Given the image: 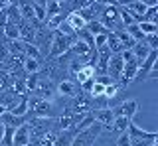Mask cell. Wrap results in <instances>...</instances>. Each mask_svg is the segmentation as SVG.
Masks as SVG:
<instances>
[{
    "label": "cell",
    "mask_w": 158,
    "mask_h": 146,
    "mask_svg": "<svg viewBox=\"0 0 158 146\" xmlns=\"http://www.w3.org/2000/svg\"><path fill=\"white\" fill-rule=\"evenodd\" d=\"M95 75H97V73H95V67L89 65V63H85V65H83L81 69L75 73V77H73V79H75L77 83H83V81H87V79H93Z\"/></svg>",
    "instance_id": "17"
},
{
    "label": "cell",
    "mask_w": 158,
    "mask_h": 146,
    "mask_svg": "<svg viewBox=\"0 0 158 146\" xmlns=\"http://www.w3.org/2000/svg\"><path fill=\"white\" fill-rule=\"evenodd\" d=\"M4 128H6V126H4L2 120H0V140H2V136H4Z\"/></svg>",
    "instance_id": "31"
},
{
    "label": "cell",
    "mask_w": 158,
    "mask_h": 146,
    "mask_svg": "<svg viewBox=\"0 0 158 146\" xmlns=\"http://www.w3.org/2000/svg\"><path fill=\"white\" fill-rule=\"evenodd\" d=\"M73 130H56L53 134V146H71Z\"/></svg>",
    "instance_id": "14"
},
{
    "label": "cell",
    "mask_w": 158,
    "mask_h": 146,
    "mask_svg": "<svg viewBox=\"0 0 158 146\" xmlns=\"http://www.w3.org/2000/svg\"><path fill=\"white\" fill-rule=\"evenodd\" d=\"M107 47L111 50V53H121L125 47H123V43H121V40L115 36V32H109L107 34Z\"/></svg>",
    "instance_id": "19"
},
{
    "label": "cell",
    "mask_w": 158,
    "mask_h": 146,
    "mask_svg": "<svg viewBox=\"0 0 158 146\" xmlns=\"http://www.w3.org/2000/svg\"><path fill=\"white\" fill-rule=\"evenodd\" d=\"M28 144H32V130H30L28 123H22L14 128L12 146H28Z\"/></svg>",
    "instance_id": "8"
},
{
    "label": "cell",
    "mask_w": 158,
    "mask_h": 146,
    "mask_svg": "<svg viewBox=\"0 0 158 146\" xmlns=\"http://www.w3.org/2000/svg\"><path fill=\"white\" fill-rule=\"evenodd\" d=\"M2 34L6 40H20V24H12L8 22L6 26L2 28Z\"/></svg>",
    "instance_id": "20"
},
{
    "label": "cell",
    "mask_w": 158,
    "mask_h": 146,
    "mask_svg": "<svg viewBox=\"0 0 158 146\" xmlns=\"http://www.w3.org/2000/svg\"><path fill=\"white\" fill-rule=\"evenodd\" d=\"M148 146H158V140H154V142H150Z\"/></svg>",
    "instance_id": "32"
},
{
    "label": "cell",
    "mask_w": 158,
    "mask_h": 146,
    "mask_svg": "<svg viewBox=\"0 0 158 146\" xmlns=\"http://www.w3.org/2000/svg\"><path fill=\"white\" fill-rule=\"evenodd\" d=\"M103 93H105V85L93 79V85H91V89H89V95L91 97H101Z\"/></svg>",
    "instance_id": "25"
},
{
    "label": "cell",
    "mask_w": 158,
    "mask_h": 146,
    "mask_svg": "<svg viewBox=\"0 0 158 146\" xmlns=\"http://www.w3.org/2000/svg\"><path fill=\"white\" fill-rule=\"evenodd\" d=\"M115 36L118 38V40H121V43H123V47H125V50H131L132 46H135V38L131 36V34H128L125 28H118V30H115Z\"/></svg>",
    "instance_id": "18"
},
{
    "label": "cell",
    "mask_w": 158,
    "mask_h": 146,
    "mask_svg": "<svg viewBox=\"0 0 158 146\" xmlns=\"http://www.w3.org/2000/svg\"><path fill=\"white\" fill-rule=\"evenodd\" d=\"M127 134L131 138V146H148L150 142L158 140V132H154V130H144L135 123L128 124Z\"/></svg>",
    "instance_id": "2"
},
{
    "label": "cell",
    "mask_w": 158,
    "mask_h": 146,
    "mask_svg": "<svg viewBox=\"0 0 158 146\" xmlns=\"http://www.w3.org/2000/svg\"><path fill=\"white\" fill-rule=\"evenodd\" d=\"M38 83H40V71H38V73H28L26 79H24L26 91H32V93H34V89L38 87Z\"/></svg>",
    "instance_id": "22"
},
{
    "label": "cell",
    "mask_w": 158,
    "mask_h": 146,
    "mask_svg": "<svg viewBox=\"0 0 158 146\" xmlns=\"http://www.w3.org/2000/svg\"><path fill=\"white\" fill-rule=\"evenodd\" d=\"M136 24H138V28H140V32L144 34V36H148V34H156V32H158V24H154V22L140 20V22H136Z\"/></svg>",
    "instance_id": "23"
},
{
    "label": "cell",
    "mask_w": 158,
    "mask_h": 146,
    "mask_svg": "<svg viewBox=\"0 0 158 146\" xmlns=\"http://www.w3.org/2000/svg\"><path fill=\"white\" fill-rule=\"evenodd\" d=\"M123 67H125V61H123L121 53H111V57H109V63H107V75L111 77L115 83H118V81H121Z\"/></svg>",
    "instance_id": "6"
},
{
    "label": "cell",
    "mask_w": 158,
    "mask_h": 146,
    "mask_svg": "<svg viewBox=\"0 0 158 146\" xmlns=\"http://www.w3.org/2000/svg\"><path fill=\"white\" fill-rule=\"evenodd\" d=\"M42 59H34V57H24L22 61V67L26 73H38L40 69H42V63H40Z\"/></svg>",
    "instance_id": "21"
},
{
    "label": "cell",
    "mask_w": 158,
    "mask_h": 146,
    "mask_svg": "<svg viewBox=\"0 0 158 146\" xmlns=\"http://www.w3.org/2000/svg\"><path fill=\"white\" fill-rule=\"evenodd\" d=\"M125 8H127V10L136 18V22H140V20H142V14L146 12V8H148V6H144V4H142L140 0H131V2H128Z\"/></svg>",
    "instance_id": "15"
},
{
    "label": "cell",
    "mask_w": 158,
    "mask_h": 146,
    "mask_svg": "<svg viewBox=\"0 0 158 146\" xmlns=\"http://www.w3.org/2000/svg\"><path fill=\"white\" fill-rule=\"evenodd\" d=\"M115 146H131V138H128V134H127V132H121V134H117Z\"/></svg>",
    "instance_id": "28"
},
{
    "label": "cell",
    "mask_w": 158,
    "mask_h": 146,
    "mask_svg": "<svg viewBox=\"0 0 158 146\" xmlns=\"http://www.w3.org/2000/svg\"><path fill=\"white\" fill-rule=\"evenodd\" d=\"M81 93V87L75 79H61L56 85V95L61 97V99H73Z\"/></svg>",
    "instance_id": "5"
},
{
    "label": "cell",
    "mask_w": 158,
    "mask_h": 146,
    "mask_svg": "<svg viewBox=\"0 0 158 146\" xmlns=\"http://www.w3.org/2000/svg\"><path fill=\"white\" fill-rule=\"evenodd\" d=\"M28 146H32V144H28Z\"/></svg>",
    "instance_id": "34"
},
{
    "label": "cell",
    "mask_w": 158,
    "mask_h": 146,
    "mask_svg": "<svg viewBox=\"0 0 158 146\" xmlns=\"http://www.w3.org/2000/svg\"><path fill=\"white\" fill-rule=\"evenodd\" d=\"M99 22L105 26L107 32H115V30H118V28H123L121 18H118V8L115 6V4L103 6V12H101V16H99Z\"/></svg>",
    "instance_id": "4"
},
{
    "label": "cell",
    "mask_w": 158,
    "mask_h": 146,
    "mask_svg": "<svg viewBox=\"0 0 158 146\" xmlns=\"http://www.w3.org/2000/svg\"><path fill=\"white\" fill-rule=\"evenodd\" d=\"M156 75H158V61H154L150 65V69L146 71V75H144V81L146 79H156Z\"/></svg>",
    "instance_id": "29"
},
{
    "label": "cell",
    "mask_w": 158,
    "mask_h": 146,
    "mask_svg": "<svg viewBox=\"0 0 158 146\" xmlns=\"http://www.w3.org/2000/svg\"><path fill=\"white\" fill-rule=\"evenodd\" d=\"M93 116H95V120H97L99 124H103V128L111 126L113 119H115L111 107H105V109H93Z\"/></svg>",
    "instance_id": "9"
},
{
    "label": "cell",
    "mask_w": 158,
    "mask_h": 146,
    "mask_svg": "<svg viewBox=\"0 0 158 146\" xmlns=\"http://www.w3.org/2000/svg\"><path fill=\"white\" fill-rule=\"evenodd\" d=\"M18 10H20V16H22L24 22H36L34 18V2L32 0H18Z\"/></svg>",
    "instance_id": "11"
},
{
    "label": "cell",
    "mask_w": 158,
    "mask_h": 146,
    "mask_svg": "<svg viewBox=\"0 0 158 146\" xmlns=\"http://www.w3.org/2000/svg\"><path fill=\"white\" fill-rule=\"evenodd\" d=\"M103 134V124H99L97 120L93 123L89 128L81 130V132H75L73 134V140H71V146H93L95 140Z\"/></svg>",
    "instance_id": "3"
},
{
    "label": "cell",
    "mask_w": 158,
    "mask_h": 146,
    "mask_svg": "<svg viewBox=\"0 0 158 146\" xmlns=\"http://www.w3.org/2000/svg\"><path fill=\"white\" fill-rule=\"evenodd\" d=\"M63 22H65V26H67V28H69V30H71L73 34L79 32V30H83V28L87 26V22L83 20V18L79 16L77 12H69L67 16H65V20H63Z\"/></svg>",
    "instance_id": "10"
},
{
    "label": "cell",
    "mask_w": 158,
    "mask_h": 146,
    "mask_svg": "<svg viewBox=\"0 0 158 146\" xmlns=\"http://www.w3.org/2000/svg\"><path fill=\"white\" fill-rule=\"evenodd\" d=\"M144 6H158V0H140Z\"/></svg>",
    "instance_id": "30"
},
{
    "label": "cell",
    "mask_w": 158,
    "mask_h": 146,
    "mask_svg": "<svg viewBox=\"0 0 158 146\" xmlns=\"http://www.w3.org/2000/svg\"><path fill=\"white\" fill-rule=\"evenodd\" d=\"M73 42H75V34H63L59 30H53V38H52V43H49V51L48 55L49 57H59L63 53H67L71 50Z\"/></svg>",
    "instance_id": "1"
},
{
    "label": "cell",
    "mask_w": 158,
    "mask_h": 146,
    "mask_svg": "<svg viewBox=\"0 0 158 146\" xmlns=\"http://www.w3.org/2000/svg\"><path fill=\"white\" fill-rule=\"evenodd\" d=\"M131 51H132V55H135L138 61H142V59H144V57H146L152 50L148 47V43H146L144 40H140V42H135V46L131 47Z\"/></svg>",
    "instance_id": "16"
},
{
    "label": "cell",
    "mask_w": 158,
    "mask_h": 146,
    "mask_svg": "<svg viewBox=\"0 0 158 146\" xmlns=\"http://www.w3.org/2000/svg\"><path fill=\"white\" fill-rule=\"evenodd\" d=\"M125 30L131 34L132 38H135L136 42H140V40H144V34L140 32V28H138V24H128V26H125Z\"/></svg>",
    "instance_id": "24"
},
{
    "label": "cell",
    "mask_w": 158,
    "mask_h": 146,
    "mask_svg": "<svg viewBox=\"0 0 158 146\" xmlns=\"http://www.w3.org/2000/svg\"><path fill=\"white\" fill-rule=\"evenodd\" d=\"M131 123H132V120L127 119V116H115V119H113V123H111V126H107V128H103V130L121 134V132H127V128H128V124H131Z\"/></svg>",
    "instance_id": "13"
},
{
    "label": "cell",
    "mask_w": 158,
    "mask_h": 146,
    "mask_svg": "<svg viewBox=\"0 0 158 146\" xmlns=\"http://www.w3.org/2000/svg\"><path fill=\"white\" fill-rule=\"evenodd\" d=\"M8 113L16 115V116H28L30 113V103H28V97H18V101L12 107H8Z\"/></svg>",
    "instance_id": "12"
},
{
    "label": "cell",
    "mask_w": 158,
    "mask_h": 146,
    "mask_svg": "<svg viewBox=\"0 0 158 146\" xmlns=\"http://www.w3.org/2000/svg\"><path fill=\"white\" fill-rule=\"evenodd\" d=\"M107 34H109V32L95 34V36H93V47H103V46H107Z\"/></svg>",
    "instance_id": "26"
},
{
    "label": "cell",
    "mask_w": 158,
    "mask_h": 146,
    "mask_svg": "<svg viewBox=\"0 0 158 146\" xmlns=\"http://www.w3.org/2000/svg\"><path fill=\"white\" fill-rule=\"evenodd\" d=\"M93 146H107V144H99V140H95V144Z\"/></svg>",
    "instance_id": "33"
},
{
    "label": "cell",
    "mask_w": 158,
    "mask_h": 146,
    "mask_svg": "<svg viewBox=\"0 0 158 146\" xmlns=\"http://www.w3.org/2000/svg\"><path fill=\"white\" fill-rule=\"evenodd\" d=\"M144 42L148 43V47H150V50H158V32L144 36Z\"/></svg>",
    "instance_id": "27"
},
{
    "label": "cell",
    "mask_w": 158,
    "mask_h": 146,
    "mask_svg": "<svg viewBox=\"0 0 158 146\" xmlns=\"http://www.w3.org/2000/svg\"><path fill=\"white\" fill-rule=\"evenodd\" d=\"M113 115L115 116H127V119L132 120V116L138 113V101L136 99H127L123 103H118L117 107H111Z\"/></svg>",
    "instance_id": "7"
}]
</instances>
